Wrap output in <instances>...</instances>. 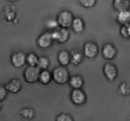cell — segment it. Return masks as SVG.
<instances>
[{"label":"cell","instance_id":"obj_1","mask_svg":"<svg viewBox=\"0 0 130 121\" xmlns=\"http://www.w3.org/2000/svg\"><path fill=\"white\" fill-rule=\"evenodd\" d=\"M52 74L53 81L58 84H65L69 81V73L65 67L59 66L55 67Z\"/></svg>","mask_w":130,"mask_h":121},{"label":"cell","instance_id":"obj_2","mask_svg":"<svg viewBox=\"0 0 130 121\" xmlns=\"http://www.w3.org/2000/svg\"><path fill=\"white\" fill-rule=\"evenodd\" d=\"M74 19V17L72 13L68 10H62L58 13L57 21L58 22V26L61 28L68 29V28L71 27Z\"/></svg>","mask_w":130,"mask_h":121},{"label":"cell","instance_id":"obj_3","mask_svg":"<svg viewBox=\"0 0 130 121\" xmlns=\"http://www.w3.org/2000/svg\"><path fill=\"white\" fill-rule=\"evenodd\" d=\"M51 34L53 41L60 44L66 43L70 38V32L69 30L63 28H57L55 30L51 32Z\"/></svg>","mask_w":130,"mask_h":121},{"label":"cell","instance_id":"obj_4","mask_svg":"<svg viewBox=\"0 0 130 121\" xmlns=\"http://www.w3.org/2000/svg\"><path fill=\"white\" fill-rule=\"evenodd\" d=\"M41 71L37 67H27L24 72V78L27 83L33 84L38 81Z\"/></svg>","mask_w":130,"mask_h":121},{"label":"cell","instance_id":"obj_5","mask_svg":"<svg viewBox=\"0 0 130 121\" xmlns=\"http://www.w3.org/2000/svg\"><path fill=\"white\" fill-rule=\"evenodd\" d=\"M70 99L71 102L75 105L80 106L85 104L86 101V95L81 89L72 90L70 94Z\"/></svg>","mask_w":130,"mask_h":121},{"label":"cell","instance_id":"obj_6","mask_svg":"<svg viewBox=\"0 0 130 121\" xmlns=\"http://www.w3.org/2000/svg\"><path fill=\"white\" fill-rule=\"evenodd\" d=\"M99 46L93 42H87L83 47V55L89 59H93L98 55Z\"/></svg>","mask_w":130,"mask_h":121},{"label":"cell","instance_id":"obj_7","mask_svg":"<svg viewBox=\"0 0 130 121\" xmlns=\"http://www.w3.org/2000/svg\"><path fill=\"white\" fill-rule=\"evenodd\" d=\"M53 40L51 32H45L39 36L37 39V44L41 49H47L52 45Z\"/></svg>","mask_w":130,"mask_h":121},{"label":"cell","instance_id":"obj_8","mask_svg":"<svg viewBox=\"0 0 130 121\" xmlns=\"http://www.w3.org/2000/svg\"><path fill=\"white\" fill-rule=\"evenodd\" d=\"M10 62L16 68H21L26 63V55L22 51L15 52L11 55Z\"/></svg>","mask_w":130,"mask_h":121},{"label":"cell","instance_id":"obj_9","mask_svg":"<svg viewBox=\"0 0 130 121\" xmlns=\"http://www.w3.org/2000/svg\"><path fill=\"white\" fill-rule=\"evenodd\" d=\"M103 72L105 77L109 81H114L118 77V68L112 63H105L103 68Z\"/></svg>","mask_w":130,"mask_h":121},{"label":"cell","instance_id":"obj_10","mask_svg":"<svg viewBox=\"0 0 130 121\" xmlns=\"http://www.w3.org/2000/svg\"><path fill=\"white\" fill-rule=\"evenodd\" d=\"M102 55L104 59L111 60L114 59L117 55V49L114 44L107 43L104 44L102 49Z\"/></svg>","mask_w":130,"mask_h":121},{"label":"cell","instance_id":"obj_11","mask_svg":"<svg viewBox=\"0 0 130 121\" xmlns=\"http://www.w3.org/2000/svg\"><path fill=\"white\" fill-rule=\"evenodd\" d=\"M6 90L11 93L16 94L20 91L22 88V83L17 79H12L5 85Z\"/></svg>","mask_w":130,"mask_h":121},{"label":"cell","instance_id":"obj_12","mask_svg":"<svg viewBox=\"0 0 130 121\" xmlns=\"http://www.w3.org/2000/svg\"><path fill=\"white\" fill-rule=\"evenodd\" d=\"M57 59H58V61L59 62L60 66L66 67V66H67L71 63V55H70V53L69 51H67V50H65V49L61 50L58 53Z\"/></svg>","mask_w":130,"mask_h":121},{"label":"cell","instance_id":"obj_13","mask_svg":"<svg viewBox=\"0 0 130 121\" xmlns=\"http://www.w3.org/2000/svg\"><path fill=\"white\" fill-rule=\"evenodd\" d=\"M69 85L73 90H79L83 86L84 81L81 76L79 75H74L70 77Z\"/></svg>","mask_w":130,"mask_h":121},{"label":"cell","instance_id":"obj_14","mask_svg":"<svg viewBox=\"0 0 130 121\" xmlns=\"http://www.w3.org/2000/svg\"><path fill=\"white\" fill-rule=\"evenodd\" d=\"M114 9L119 12L129 10L130 8L129 0H115L113 1Z\"/></svg>","mask_w":130,"mask_h":121},{"label":"cell","instance_id":"obj_15","mask_svg":"<svg viewBox=\"0 0 130 121\" xmlns=\"http://www.w3.org/2000/svg\"><path fill=\"white\" fill-rule=\"evenodd\" d=\"M71 63L74 66H78L83 60V53L77 49H74L70 53Z\"/></svg>","mask_w":130,"mask_h":121},{"label":"cell","instance_id":"obj_16","mask_svg":"<svg viewBox=\"0 0 130 121\" xmlns=\"http://www.w3.org/2000/svg\"><path fill=\"white\" fill-rule=\"evenodd\" d=\"M71 27L72 28L74 32L77 33V34H79V33L83 32L85 30V22H84L83 20L81 18H74Z\"/></svg>","mask_w":130,"mask_h":121},{"label":"cell","instance_id":"obj_17","mask_svg":"<svg viewBox=\"0 0 130 121\" xmlns=\"http://www.w3.org/2000/svg\"><path fill=\"white\" fill-rule=\"evenodd\" d=\"M117 21L119 24L124 26V25H128L130 24V11H121L118 13L117 15Z\"/></svg>","mask_w":130,"mask_h":121},{"label":"cell","instance_id":"obj_18","mask_svg":"<svg viewBox=\"0 0 130 121\" xmlns=\"http://www.w3.org/2000/svg\"><path fill=\"white\" fill-rule=\"evenodd\" d=\"M52 79V74L50 71L47 70L41 71L38 79V81H39L41 84L43 85H48L50 83Z\"/></svg>","mask_w":130,"mask_h":121},{"label":"cell","instance_id":"obj_19","mask_svg":"<svg viewBox=\"0 0 130 121\" xmlns=\"http://www.w3.org/2000/svg\"><path fill=\"white\" fill-rule=\"evenodd\" d=\"M20 117L26 120H31L35 117V112L30 108H24L19 112Z\"/></svg>","mask_w":130,"mask_h":121},{"label":"cell","instance_id":"obj_20","mask_svg":"<svg viewBox=\"0 0 130 121\" xmlns=\"http://www.w3.org/2000/svg\"><path fill=\"white\" fill-rule=\"evenodd\" d=\"M50 64V62L49 58L45 56H42V57H39L36 67L40 71H44V70H47V68L49 67Z\"/></svg>","mask_w":130,"mask_h":121},{"label":"cell","instance_id":"obj_21","mask_svg":"<svg viewBox=\"0 0 130 121\" xmlns=\"http://www.w3.org/2000/svg\"><path fill=\"white\" fill-rule=\"evenodd\" d=\"M39 57L33 52L28 53L26 55V63L30 67H36Z\"/></svg>","mask_w":130,"mask_h":121},{"label":"cell","instance_id":"obj_22","mask_svg":"<svg viewBox=\"0 0 130 121\" xmlns=\"http://www.w3.org/2000/svg\"><path fill=\"white\" fill-rule=\"evenodd\" d=\"M119 92L123 96H128L130 93V85L126 82H123L119 84Z\"/></svg>","mask_w":130,"mask_h":121},{"label":"cell","instance_id":"obj_23","mask_svg":"<svg viewBox=\"0 0 130 121\" xmlns=\"http://www.w3.org/2000/svg\"><path fill=\"white\" fill-rule=\"evenodd\" d=\"M120 33L124 38H126V39L130 38V24L122 26L121 28Z\"/></svg>","mask_w":130,"mask_h":121},{"label":"cell","instance_id":"obj_24","mask_svg":"<svg viewBox=\"0 0 130 121\" xmlns=\"http://www.w3.org/2000/svg\"><path fill=\"white\" fill-rule=\"evenodd\" d=\"M55 121H74L71 115L67 113H62L58 115Z\"/></svg>","mask_w":130,"mask_h":121},{"label":"cell","instance_id":"obj_25","mask_svg":"<svg viewBox=\"0 0 130 121\" xmlns=\"http://www.w3.org/2000/svg\"><path fill=\"white\" fill-rule=\"evenodd\" d=\"M79 2L83 7L86 8H90L93 7L96 5V1L95 0H81Z\"/></svg>","mask_w":130,"mask_h":121},{"label":"cell","instance_id":"obj_26","mask_svg":"<svg viewBox=\"0 0 130 121\" xmlns=\"http://www.w3.org/2000/svg\"><path fill=\"white\" fill-rule=\"evenodd\" d=\"M46 26L48 29H50V30H52V31H53L58 28V24L55 19H50L47 21Z\"/></svg>","mask_w":130,"mask_h":121},{"label":"cell","instance_id":"obj_27","mask_svg":"<svg viewBox=\"0 0 130 121\" xmlns=\"http://www.w3.org/2000/svg\"><path fill=\"white\" fill-rule=\"evenodd\" d=\"M7 90L5 86L0 84V101H2L6 98L7 96Z\"/></svg>","mask_w":130,"mask_h":121},{"label":"cell","instance_id":"obj_28","mask_svg":"<svg viewBox=\"0 0 130 121\" xmlns=\"http://www.w3.org/2000/svg\"><path fill=\"white\" fill-rule=\"evenodd\" d=\"M2 107H3L2 101H0V111H1V110L2 109Z\"/></svg>","mask_w":130,"mask_h":121}]
</instances>
